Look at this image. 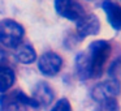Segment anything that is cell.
I'll list each match as a JSON object with an SVG mask.
<instances>
[{
    "mask_svg": "<svg viewBox=\"0 0 121 111\" xmlns=\"http://www.w3.org/2000/svg\"><path fill=\"white\" fill-rule=\"evenodd\" d=\"M16 81V74L13 69L7 64V65L0 67V93H7Z\"/></svg>",
    "mask_w": 121,
    "mask_h": 111,
    "instance_id": "obj_11",
    "label": "cell"
},
{
    "mask_svg": "<svg viewBox=\"0 0 121 111\" xmlns=\"http://www.w3.org/2000/svg\"><path fill=\"white\" fill-rule=\"evenodd\" d=\"M8 56H7V52L3 50V48H0V67L1 65H7L8 63Z\"/></svg>",
    "mask_w": 121,
    "mask_h": 111,
    "instance_id": "obj_15",
    "label": "cell"
},
{
    "mask_svg": "<svg viewBox=\"0 0 121 111\" xmlns=\"http://www.w3.org/2000/svg\"><path fill=\"white\" fill-rule=\"evenodd\" d=\"M94 111H120V105L116 101V98L100 101V102H98Z\"/></svg>",
    "mask_w": 121,
    "mask_h": 111,
    "instance_id": "obj_13",
    "label": "cell"
},
{
    "mask_svg": "<svg viewBox=\"0 0 121 111\" xmlns=\"http://www.w3.org/2000/svg\"><path fill=\"white\" fill-rule=\"evenodd\" d=\"M55 9L61 17L70 21H78L86 12L78 0H53Z\"/></svg>",
    "mask_w": 121,
    "mask_h": 111,
    "instance_id": "obj_4",
    "label": "cell"
},
{
    "mask_svg": "<svg viewBox=\"0 0 121 111\" xmlns=\"http://www.w3.org/2000/svg\"><path fill=\"white\" fill-rule=\"evenodd\" d=\"M87 1H94V0H87Z\"/></svg>",
    "mask_w": 121,
    "mask_h": 111,
    "instance_id": "obj_16",
    "label": "cell"
},
{
    "mask_svg": "<svg viewBox=\"0 0 121 111\" xmlns=\"http://www.w3.org/2000/svg\"><path fill=\"white\" fill-rule=\"evenodd\" d=\"M91 67V77H100L111 55V45L107 41H94L86 51Z\"/></svg>",
    "mask_w": 121,
    "mask_h": 111,
    "instance_id": "obj_1",
    "label": "cell"
},
{
    "mask_svg": "<svg viewBox=\"0 0 121 111\" xmlns=\"http://www.w3.org/2000/svg\"><path fill=\"white\" fill-rule=\"evenodd\" d=\"M63 67V58L59 54L48 51L38 59V68L44 76H56Z\"/></svg>",
    "mask_w": 121,
    "mask_h": 111,
    "instance_id": "obj_6",
    "label": "cell"
},
{
    "mask_svg": "<svg viewBox=\"0 0 121 111\" xmlns=\"http://www.w3.org/2000/svg\"><path fill=\"white\" fill-rule=\"evenodd\" d=\"M37 103L31 97L26 95L21 90L7 93L0 98L1 111H29L30 108H37Z\"/></svg>",
    "mask_w": 121,
    "mask_h": 111,
    "instance_id": "obj_3",
    "label": "cell"
},
{
    "mask_svg": "<svg viewBox=\"0 0 121 111\" xmlns=\"http://www.w3.org/2000/svg\"><path fill=\"white\" fill-rule=\"evenodd\" d=\"M31 98L38 107H46L53 101V90L47 82H38L33 90Z\"/></svg>",
    "mask_w": 121,
    "mask_h": 111,
    "instance_id": "obj_8",
    "label": "cell"
},
{
    "mask_svg": "<svg viewBox=\"0 0 121 111\" xmlns=\"http://www.w3.org/2000/svg\"><path fill=\"white\" fill-rule=\"evenodd\" d=\"M76 30L81 39L89 35H96L100 32V21L94 13H85L76 21Z\"/></svg>",
    "mask_w": 121,
    "mask_h": 111,
    "instance_id": "obj_7",
    "label": "cell"
},
{
    "mask_svg": "<svg viewBox=\"0 0 121 111\" xmlns=\"http://www.w3.org/2000/svg\"><path fill=\"white\" fill-rule=\"evenodd\" d=\"M51 111H72V106L66 98H61L56 102V105L51 108Z\"/></svg>",
    "mask_w": 121,
    "mask_h": 111,
    "instance_id": "obj_14",
    "label": "cell"
},
{
    "mask_svg": "<svg viewBox=\"0 0 121 111\" xmlns=\"http://www.w3.org/2000/svg\"><path fill=\"white\" fill-rule=\"evenodd\" d=\"M118 94H120V84L115 79L99 82L91 90V97L96 102L105 101V99H112V98H116Z\"/></svg>",
    "mask_w": 121,
    "mask_h": 111,
    "instance_id": "obj_5",
    "label": "cell"
},
{
    "mask_svg": "<svg viewBox=\"0 0 121 111\" xmlns=\"http://www.w3.org/2000/svg\"><path fill=\"white\" fill-rule=\"evenodd\" d=\"M102 7L109 25L115 30H121V7L113 0H104Z\"/></svg>",
    "mask_w": 121,
    "mask_h": 111,
    "instance_id": "obj_9",
    "label": "cell"
},
{
    "mask_svg": "<svg viewBox=\"0 0 121 111\" xmlns=\"http://www.w3.org/2000/svg\"><path fill=\"white\" fill-rule=\"evenodd\" d=\"M25 37V29L21 24L11 18L0 21V45L8 48H17Z\"/></svg>",
    "mask_w": 121,
    "mask_h": 111,
    "instance_id": "obj_2",
    "label": "cell"
},
{
    "mask_svg": "<svg viewBox=\"0 0 121 111\" xmlns=\"http://www.w3.org/2000/svg\"><path fill=\"white\" fill-rule=\"evenodd\" d=\"M16 60L22 64H31L37 59V52L30 45H20L16 48Z\"/></svg>",
    "mask_w": 121,
    "mask_h": 111,
    "instance_id": "obj_12",
    "label": "cell"
},
{
    "mask_svg": "<svg viewBox=\"0 0 121 111\" xmlns=\"http://www.w3.org/2000/svg\"><path fill=\"white\" fill-rule=\"evenodd\" d=\"M76 73L82 81L91 79V67H90L89 56H87L86 51L79 52L76 56Z\"/></svg>",
    "mask_w": 121,
    "mask_h": 111,
    "instance_id": "obj_10",
    "label": "cell"
}]
</instances>
